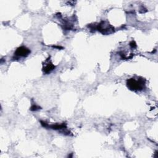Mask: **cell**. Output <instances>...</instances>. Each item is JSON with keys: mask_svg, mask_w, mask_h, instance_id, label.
<instances>
[{"mask_svg": "<svg viewBox=\"0 0 158 158\" xmlns=\"http://www.w3.org/2000/svg\"><path fill=\"white\" fill-rule=\"evenodd\" d=\"M96 29L103 35H109L114 32V28L107 21H101L97 25Z\"/></svg>", "mask_w": 158, "mask_h": 158, "instance_id": "cell-2", "label": "cell"}, {"mask_svg": "<svg viewBox=\"0 0 158 158\" xmlns=\"http://www.w3.org/2000/svg\"><path fill=\"white\" fill-rule=\"evenodd\" d=\"M130 46L132 48H135L136 47V43H135L134 41H131L130 43Z\"/></svg>", "mask_w": 158, "mask_h": 158, "instance_id": "cell-6", "label": "cell"}, {"mask_svg": "<svg viewBox=\"0 0 158 158\" xmlns=\"http://www.w3.org/2000/svg\"><path fill=\"white\" fill-rule=\"evenodd\" d=\"M40 108H41L40 107L36 106V104H33V105L31 106V107H30V110H32V111H36V110H37L40 109Z\"/></svg>", "mask_w": 158, "mask_h": 158, "instance_id": "cell-5", "label": "cell"}, {"mask_svg": "<svg viewBox=\"0 0 158 158\" xmlns=\"http://www.w3.org/2000/svg\"><path fill=\"white\" fill-rule=\"evenodd\" d=\"M30 53V50L25 46L19 47L15 51L14 55L17 57H27Z\"/></svg>", "mask_w": 158, "mask_h": 158, "instance_id": "cell-4", "label": "cell"}, {"mask_svg": "<svg viewBox=\"0 0 158 158\" xmlns=\"http://www.w3.org/2000/svg\"><path fill=\"white\" fill-rule=\"evenodd\" d=\"M146 80L143 78H138L136 80L135 78H131L127 81V86L129 89L133 91H141L145 88Z\"/></svg>", "mask_w": 158, "mask_h": 158, "instance_id": "cell-1", "label": "cell"}, {"mask_svg": "<svg viewBox=\"0 0 158 158\" xmlns=\"http://www.w3.org/2000/svg\"><path fill=\"white\" fill-rule=\"evenodd\" d=\"M55 69V65L52 63L50 57L45 60L43 64V71L44 73L48 74L51 73Z\"/></svg>", "mask_w": 158, "mask_h": 158, "instance_id": "cell-3", "label": "cell"}]
</instances>
